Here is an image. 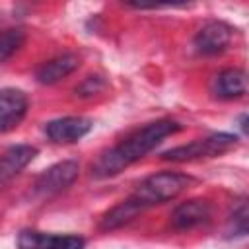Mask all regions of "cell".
<instances>
[{
	"label": "cell",
	"mask_w": 249,
	"mask_h": 249,
	"mask_svg": "<svg viewBox=\"0 0 249 249\" xmlns=\"http://www.w3.org/2000/svg\"><path fill=\"white\" fill-rule=\"evenodd\" d=\"M181 130V124L171 119H160L148 123L146 126L134 130L124 140H121L111 150L103 152L91 165V175L105 179L121 173L124 167L132 165L134 161L142 160L148 152H152L165 136Z\"/></svg>",
	"instance_id": "1"
},
{
	"label": "cell",
	"mask_w": 249,
	"mask_h": 249,
	"mask_svg": "<svg viewBox=\"0 0 249 249\" xmlns=\"http://www.w3.org/2000/svg\"><path fill=\"white\" fill-rule=\"evenodd\" d=\"M191 181L193 179L185 173L160 171V173H154V175L146 177L130 196L146 210L154 204H161V202H167V200L175 198L177 195H181L189 187Z\"/></svg>",
	"instance_id": "2"
},
{
	"label": "cell",
	"mask_w": 249,
	"mask_h": 249,
	"mask_svg": "<svg viewBox=\"0 0 249 249\" xmlns=\"http://www.w3.org/2000/svg\"><path fill=\"white\" fill-rule=\"evenodd\" d=\"M237 144V136L228 134V132H216L206 138H198L191 144H183L177 148H171L161 154V160L167 161H193L200 158H216L230 148Z\"/></svg>",
	"instance_id": "3"
},
{
	"label": "cell",
	"mask_w": 249,
	"mask_h": 249,
	"mask_svg": "<svg viewBox=\"0 0 249 249\" xmlns=\"http://www.w3.org/2000/svg\"><path fill=\"white\" fill-rule=\"evenodd\" d=\"M78 173H80L78 161H74V160L58 161L35 179L33 193L37 196H53V195L68 189L78 179Z\"/></svg>",
	"instance_id": "4"
},
{
	"label": "cell",
	"mask_w": 249,
	"mask_h": 249,
	"mask_svg": "<svg viewBox=\"0 0 249 249\" xmlns=\"http://www.w3.org/2000/svg\"><path fill=\"white\" fill-rule=\"evenodd\" d=\"M233 37V29L218 19H210L206 21L195 35V47L200 54L212 56V54H220L224 53Z\"/></svg>",
	"instance_id": "5"
},
{
	"label": "cell",
	"mask_w": 249,
	"mask_h": 249,
	"mask_svg": "<svg viewBox=\"0 0 249 249\" xmlns=\"http://www.w3.org/2000/svg\"><path fill=\"white\" fill-rule=\"evenodd\" d=\"M86 241L78 235H54L35 230H23L18 235L19 249H84Z\"/></svg>",
	"instance_id": "6"
},
{
	"label": "cell",
	"mask_w": 249,
	"mask_h": 249,
	"mask_svg": "<svg viewBox=\"0 0 249 249\" xmlns=\"http://www.w3.org/2000/svg\"><path fill=\"white\" fill-rule=\"evenodd\" d=\"M91 121L86 117H62L47 123L45 132L56 144H72L91 130Z\"/></svg>",
	"instance_id": "7"
},
{
	"label": "cell",
	"mask_w": 249,
	"mask_h": 249,
	"mask_svg": "<svg viewBox=\"0 0 249 249\" xmlns=\"http://www.w3.org/2000/svg\"><path fill=\"white\" fill-rule=\"evenodd\" d=\"M212 216V206L204 198H191L181 202L171 214V226L175 230H193L206 224Z\"/></svg>",
	"instance_id": "8"
},
{
	"label": "cell",
	"mask_w": 249,
	"mask_h": 249,
	"mask_svg": "<svg viewBox=\"0 0 249 249\" xmlns=\"http://www.w3.org/2000/svg\"><path fill=\"white\" fill-rule=\"evenodd\" d=\"M27 113V97L23 91L14 88H4L0 93V124L2 132L16 128Z\"/></svg>",
	"instance_id": "9"
},
{
	"label": "cell",
	"mask_w": 249,
	"mask_h": 249,
	"mask_svg": "<svg viewBox=\"0 0 249 249\" xmlns=\"http://www.w3.org/2000/svg\"><path fill=\"white\" fill-rule=\"evenodd\" d=\"M214 93L220 99H237L249 93V74L239 68H226L214 80Z\"/></svg>",
	"instance_id": "10"
},
{
	"label": "cell",
	"mask_w": 249,
	"mask_h": 249,
	"mask_svg": "<svg viewBox=\"0 0 249 249\" xmlns=\"http://www.w3.org/2000/svg\"><path fill=\"white\" fill-rule=\"evenodd\" d=\"M78 66H80V56L74 53H64V54H58V56L43 62L37 70V80L41 84L51 86V84L60 82L68 74H72Z\"/></svg>",
	"instance_id": "11"
},
{
	"label": "cell",
	"mask_w": 249,
	"mask_h": 249,
	"mask_svg": "<svg viewBox=\"0 0 249 249\" xmlns=\"http://www.w3.org/2000/svg\"><path fill=\"white\" fill-rule=\"evenodd\" d=\"M35 156H37V148L29 146V144H16V146L8 148L2 156V169H0L2 183L16 177L29 161H33Z\"/></svg>",
	"instance_id": "12"
},
{
	"label": "cell",
	"mask_w": 249,
	"mask_h": 249,
	"mask_svg": "<svg viewBox=\"0 0 249 249\" xmlns=\"http://www.w3.org/2000/svg\"><path fill=\"white\" fill-rule=\"evenodd\" d=\"M144 208L132 198V196H128V198H124V200H121L119 204H115L103 218H101V224H99V228L101 230H105V231H111V230H117V228H123L124 224H128V222H132L140 212H142Z\"/></svg>",
	"instance_id": "13"
},
{
	"label": "cell",
	"mask_w": 249,
	"mask_h": 249,
	"mask_svg": "<svg viewBox=\"0 0 249 249\" xmlns=\"http://www.w3.org/2000/svg\"><path fill=\"white\" fill-rule=\"evenodd\" d=\"M226 233L228 237H241V235H249V200L239 202L230 218H228V226H226Z\"/></svg>",
	"instance_id": "14"
},
{
	"label": "cell",
	"mask_w": 249,
	"mask_h": 249,
	"mask_svg": "<svg viewBox=\"0 0 249 249\" xmlns=\"http://www.w3.org/2000/svg\"><path fill=\"white\" fill-rule=\"evenodd\" d=\"M25 41V33L23 29H18V27H12V29H6L0 37V58L2 60H8Z\"/></svg>",
	"instance_id": "15"
},
{
	"label": "cell",
	"mask_w": 249,
	"mask_h": 249,
	"mask_svg": "<svg viewBox=\"0 0 249 249\" xmlns=\"http://www.w3.org/2000/svg\"><path fill=\"white\" fill-rule=\"evenodd\" d=\"M103 88H105V82H103L101 76H88V78L76 88V93L82 95V97H89V95L101 91Z\"/></svg>",
	"instance_id": "16"
},
{
	"label": "cell",
	"mask_w": 249,
	"mask_h": 249,
	"mask_svg": "<svg viewBox=\"0 0 249 249\" xmlns=\"http://www.w3.org/2000/svg\"><path fill=\"white\" fill-rule=\"evenodd\" d=\"M239 126H241V130L249 136V115H243V117L239 119Z\"/></svg>",
	"instance_id": "17"
}]
</instances>
